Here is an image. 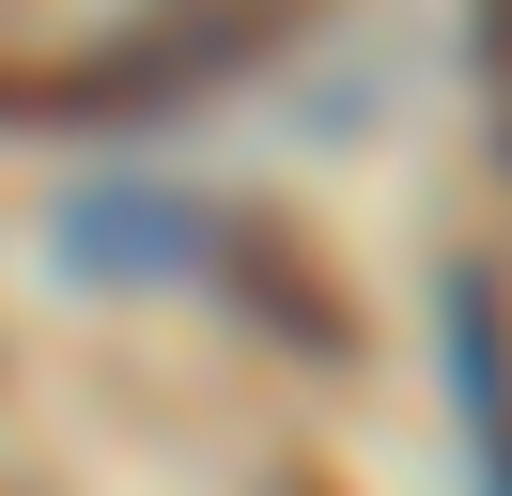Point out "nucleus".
<instances>
[{"label": "nucleus", "mask_w": 512, "mask_h": 496, "mask_svg": "<svg viewBox=\"0 0 512 496\" xmlns=\"http://www.w3.org/2000/svg\"><path fill=\"white\" fill-rule=\"evenodd\" d=\"M450 357H466V434H481V496H512V357H497V279H450Z\"/></svg>", "instance_id": "obj_1"}]
</instances>
